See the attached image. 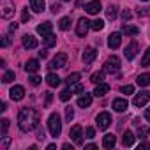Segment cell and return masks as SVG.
<instances>
[{"label": "cell", "mask_w": 150, "mask_h": 150, "mask_svg": "<svg viewBox=\"0 0 150 150\" xmlns=\"http://www.w3.org/2000/svg\"><path fill=\"white\" fill-rule=\"evenodd\" d=\"M18 125L23 132H30L39 127V113L34 108H23L18 115Z\"/></svg>", "instance_id": "1"}, {"label": "cell", "mask_w": 150, "mask_h": 150, "mask_svg": "<svg viewBox=\"0 0 150 150\" xmlns=\"http://www.w3.org/2000/svg\"><path fill=\"white\" fill-rule=\"evenodd\" d=\"M48 129H50V134L53 138L60 136L62 132V122H60V115L58 113H51L50 118H48Z\"/></svg>", "instance_id": "2"}, {"label": "cell", "mask_w": 150, "mask_h": 150, "mask_svg": "<svg viewBox=\"0 0 150 150\" xmlns=\"http://www.w3.org/2000/svg\"><path fill=\"white\" fill-rule=\"evenodd\" d=\"M118 69H120V58H118L117 55L110 57V58L106 60V64H104V72L117 74V72H118Z\"/></svg>", "instance_id": "3"}, {"label": "cell", "mask_w": 150, "mask_h": 150, "mask_svg": "<svg viewBox=\"0 0 150 150\" xmlns=\"http://www.w3.org/2000/svg\"><path fill=\"white\" fill-rule=\"evenodd\" d=\"M65 64H67V55L65 53H57V57L50 62V69L51 71H55V69H62V67H65Z\"/></svg>", "instance_id": "4"}, {"label": "cell", "mask_w": 150, "mask_h": 150, "mask_svg": "<svg viewBox=\"0 0 150 150\" xmlns=\"http://www.w3.org/2000/svg\"><path fill=\"white\" fill-rule=\"evenodd\" d=\"M96 124H97V127L101 129V131H104V129H108L110 127V124H111V115L110 113H99L97 117H96Z\"/></svg>", "instance_id": "5"}, {"label": "cell", "mask_w": 150, "mask_h": 150, "mask_svg": "<svg viewBox=\"0 0 150 150\" xmlns=\"http://www.w3.org/2000/svg\"><path fill=\"white\" fill-rule=\"evenodd\" d=\"M69 136H71V139L76 143V145H83V139H81V136H83V127H81V125H72L71 131H69Z\"/></svg>", "instance_id": "6"}, {"label": "cell", "mask_w": 150, "mask_h": 150, "mask_svg": "<svg viewBox=\"0 0 150 150\" xmlns=\"http://www.w3.org/2000/svg\"><path fill=\"white\" fill-rule=\"evenodd\" d=\"M90 23H92V21H88L87 18H80L78 23H76V34H78L80 37H85L87 32H88V28H92Z\"/></svg>", "instance_id": "7"}, {"label": "cell", "mask_w": 150, "mask_h": 150, "mask_svg": "<svg viewBox=\"0 0 150 150\" xmlns=\"http://www.w3.org/2000/svg\"><path fill=\"white\" fill-rule=\"evenodd\" d=\"M2 11V16L4 18H11L13 14H14V2L13 0H2V7H0Z\"/></svg>", "instance_id": "8"}, {"label": "cell", "mask_w": 150, "mask_h": 150, "mask_svg": "<svg viewBox=\"0 0 150 150\" xmlns=\"http://www.w3.org/2000/svg\"><path fill=\"white\" fill-rule=\"evenodd\" d=\"M150 101V92L148 90H143V92H139V94H136L134 96V106H138V108H141V106H145L146 103Z\"/></svg>", "instance_id": "9"}, {"label": "cell", "mask_w": 150, "mask_h": 150, "mask_svg": "<svg viewBox=\"0 0 150 150\" xmlns=\"http://www.w3.org/2000/svg\"><path fill=\"white\" fill-rule=\"evenodd\" d=\"M96 57H97V50L96 48H87L83 51V55H81V60H83L85 65H88V64H92L96 60Z\"/></svg>", "instance_id": "10"}, {"label": "cell", "mask_w": 150, "mask_h": 150, "mask_svg": "<svg viewBox=\"0 0 150 150\" xmlns=\"http://www.w3.org/2000/svg\"><path fill=\"white\" fill-rule=\"evenodd\" d=\"M136 53H138V42H136V41H131V42L125 46L124 55H125V58H127V60H132V58L136 57Z\"/></svg>", "instance_id": "11"}, {"label": "cell", "mask_w": 150, "mask_h": 150, "mask_svg": "<svg viewBox=\"0 0 150 150\" xmlns=\"http://www.w3.org/2000/svg\"><path fill=\"white\" fill-rule=\"evenodd\" d=\"M9 96H11L13 101H21V99L25 97V88H23L21 85H14V87L9 90Z\"/></svg>", "instance_id": "12"}, {"label": "cell", "mask_w": 150, "mask_h": 150, "mask_svg": "<svg viewBox=\"0 0 150 150\" xmlns=\"http://www.w3.org/2000/svg\"><path fill=\"white\" fill-rule=\"evenodd\" d=\"M120 42H122V34H120V32L110 34V37H108V46H110L111 50H117V48L120 46Z\"/></svg>", "instance_id": "13"}, {"label": "cell", "mask_w": 150, "mask_h": 150, "mask_svg": "<svg viewBox=\"0 0 150 150\" xmlns=\"http://www.w3.org/2000/svg\"><path fill=\"white\" fill-rule=\"evenodd\" d=\"M101 9H103V6H101L99 0H92V2H88V4L85 6V11H87L88 14H99Z\"/></svg>", "instance_id": "14"}, {"label": "cell", "mask_w": 150, "mask_h": 150, "mask_svg": "<svg viewBox=\"0 0 150 150\" xmlns=\"http://www.w3.org/2000/svg\"><path fill=\"white\" fill-rule=\"evenodd\" d=\"M23 46H25L27 50H34V48H37V46H39V42H37V39H35L34 35L25 34V35H23Z\"/></svg>", "instance_id": "15"}, {"label": "cell", "mask_w": 150, "mask_h": 150, "mask_svg": "<svg viewBox=\"0 0 150 150\" xmlns=\"http://www.w3.org/2000/svg\"><path fill=\"white\" fill-rule=\"evenodd\" d=\"M51 28H53V25H51L50 21H44V23L37 25V34L42 35V37H46L48 34H51Z\"/></svg>", "instance_id": "16"}, {"label": "cell", "mask_w": 150, "mask_h": 150, "mask_svg": "<svg viewBox=\"0 0 150 150\" xmlns=\"http://www.w3.org/2000/svg\"><path fill=\"white\" fill-rule=\"evenodd\" d=\"M127 108H129V103H127L125 99H115V101H113V110H115V111L124 113Z\"/></svg>", "instance_id": "17"}, {"label": "cell", "mask_w": 150, "mask_h": 150, "mask_svg": "<svg viewBox=\"0 0 150 150\" xmlns=\"http://www.w3.org/2000/svg\"><path fill=\"white\" fill-rule=\"evenodd\" d=\"M46 83H48L51 88H55V87H58V85L62 83V80L58 78V74H55V72H50L48 76H46Z\"/></svg>", "instance_id": "18"}, {"label": "cell", "mask_w": 150, "mask_h": 150, "mask_svg": "<svg viewBox=\"0 0 150 150\" xmlns=\"http://www.w3.org/2000/svg\"><path fill=\"white\" fill-rule=\"evenodd\" d=\"M39 69H41V65H39V60H35V58H32V60H28V62L25 64V71L30 72V74L37 72Z\"/></svg>", "instance_id": "19"}, {"label": "cell", "mask_w": 150, "mask_h": 150, "mask_svg": "<svg viewBox=\"0 0 150 150\" xmlns=\"http://www.w3.org/2000/svg\"><path fill=\"white\" fill-rule=\"evenodd\" d=\"M108 92H110V85H106V83H99V85L96 87V90H94V96H96V97H104Z\"/></svg>", "instance_id": "20"}, {"label": "cell", "mask_w": 150, "mask_h": 150, "mask_svg": "<svg viewBox=\"0 0 150 150\" xmlns=\"http://www.w3.org/2000/svg\"><path fill=\"white\" fill-rule=\"evenodd\" d=\"M90 104H92V96L90 94H83V96L78 97V106L80 108H88Z\"/></svg>", "instance_id": "21"}, {"label": "cell", "mask_w": 150, "mask_h": 150, "mask_svg": "<svg viewBox=\"0 0 150 150\" xmlns=\"http://www.w3.org/2000/svg\"><path fill=\"white\" fill-rule=\"evenodd\" d=\"M117 145V138L113 136V134H106L104 138H103V146L104 148H113Z\"/></svg>", "instance_id": "22"}, {"label": "cell", "mask_w": 150, "mask_h": 150, "mask_svg": "<svg viewBox=\"0 0 150 150\" xmlns=\"http://www.w3.org/2000/svg\"><path fill=\"white\" fill-rule=\"evenodd\" d=\"M30 7L35 13H42L44 7H46V2H44V0H30Z\"/></svg>", "instance_id": "23"}, {"label": "cell", "mask_w": 150, "mask_h": 150, "mask_svg": "<svg viewBox=\"0 0 150 150\" xmlns=\"http://www.w3.org/2000/svg\"><path fill=\"white\" fill-rule=\"evenodd\" d=\"M132 143H134V134H132L131 131H125L124 136H122V145H124V146H131Z\"/></svg>", "instance_id": "24"}, {"label": "cell", "mask_w": 150, "mask_h": 150, "mask_svg": "<svg viewBox=\"0 0 150 150\" xmlns=\"http://www.w3.org/2000/svg\"><path fill=\"white\" fill-rule=\"evenodd\" d=\"M122 32L125 35H138L139 34V28L138 27H132V25H124L122 27Z\"/></svg>", "instance_id": "25"}, {"label": "cell", "mask_w": 150, "mask_h": 150, "mask_svg": "<svg viewBox=\"0 0 150 150\" xmlns=\"http://www.w3.org/2000/svg\"><path fill=\"white\" fill-rule=\"evenodd\" d=\"M44 41H42V44H44V48H51V46H55L57 44V35H53V34H48L46 37H42Z\"/></svg>", "instance_id": "26"}, {"label": "cell", "mask_w": 150, "mask_h": 150, "mask_svg": "<svg viewBox=\"0 0 150 150\" xmlns=\"http://www.w3.org/2000/svg\"><path fill=\"white\" fill-rule=\"evenodd\" d=\"M80 78H81V74H80V72H72V74H69V76L65 78V83L71 87V85H74V83H78Z\"/></svg>", "instance_id": "27"}, {"label": "cell", "mask_w": 150, "mask_h": 150, "mask_svg": "<svg viewBox=\"0 0 150 150\" xmlns=\"http://www.w3.org/2000/svg\"><path fill=\"white\" fill-rule=\"evenodd\" d=\"M90 81L96 83V85L103 83V81H104V71H97V72H94V74H92V78H90Z\"/></svg>", "instance_id": "28"}, {"label": "cell", "mask_w": 150, "mask_h": 150, "mask_svg": "<svg viewBox=\"0 0 150 150\" xmlns=\"http://www.w3.org/2000/svg\"><path fill=\"white\" fill-rule=\"evenodd\" d=\"M136 81H138L139 87H148V85H150V74H146V72H145V74H139Z\"/></svg>", "instance_id": "29"}, {"label": "cell", "mask_w": 150, "mask_h": 150, "mask_svg": "<svg viewBox=\"0 0 150 150\" xmlns=\"http://www.w3.org/2000/svg\"><path fill=\"white\" fill-rule=\"evenodd\" d=\"M117 14H118V7L117 6H108V9H106V16H108V20H115L117 18Z\"/></svg>", "instance_id": "30"}, {"label": "cell", "mask_w": 150, "mask_h": 150, "mask_svg": "<svg viewBox=\"0 0 150 150\" xmlns=\"http://www.w3.org/2000/svg\"><path fill=\"white\" fill-rule=\"evenodd\" d=\"M58 27H60V30H69V28H71V18L64 16V18L58 21Z\"/></svg>", "instance_id": "31"}, {"label": "cell", "mask_w": 150, "mask_h": 150, "mask_svg": "<svg viewBox=\"0 0 150 150\" xmlns=\"http://www.w3.org/2000/svg\"><path fill=\"white\" fill-rule=\"evenodd\" d=\"M90 27H92V30H96V32H99V30H103V28H104V21L97 18V20H94V21L90 23Z\"/></svg>", "instance_id": "32"}, {"label": "cell", "mask_w": 150, "mask_h": 150, "mask_svg": "<svg viewBox=\"0 0 150 150\" xmlns=\"http://www.w3.org/2000/svg\"><path fill=\"white\" fill-rule=\"evenodd\" d=\"M148 134H150V127H148V125H143V127L138 129V138H139V139H145Z\"/></svg>", "instance_id": "33"}, {"label": "cell", "mask_w": 150, "mask_h": 150, "mask_svg": "<svg viewBox=\"0 0 150 150\" xmlns=\"http://www.w3.org/2000/svg\"><path fill=\"white\" fill-rule=\"evenodd\" d=\"M141 65L143 67H148L150 65V48H146V51H145V55L141 58Z\"/></svg>", "instance_id": "34"}, {"label": "cell", "mask_w": 150, "mask_h": 150, "mask_svg": "<svg viewBox=\"0 0 150 150\" xmlns=\"http://www.w3.org/2000/svg\"><path fill=\"white\" fill-rule=\"evenodd\" d=\"M13 80H14V71H7L4 76H2V81L4 83H11Z\"/></svg>", "instance_id": "35"}, {"label": "cell", "mask_w": 150, "mask_h": 150, "mask_svg": "<svg viewBox=\"0 0 150 150\" xmlns=\"http://www.w3.org/2000/svg\"><path fill=\"white\" fill-rule=\"evenodd\" d=\"M71 90H72V94H81V92H85V87L81 83H74V85H71Z\"/></svg>", "instance_id": "36"}, {"label": "cell", "mask_w": 150, "mask_h": 150, "mask_svg": "<svg viewBox=\"0 0 150 150\" xmlns=\"http://www.w3.org/2000/svg\"><path fill=\"white\" fill-rule=\"evenodd\" d=\"M71 96H72V90H71V88H65V90H62V92H60V99H62L64 103H65V101H69V99H71Z\"/></svg>", "instance_id": "37"}, {"label": "cell", "mask_w": 150, "mask_h": 150, "mask_svg": "<svg viewBox=\"0 0 150 150\" xmlns=\"http://www.w3.org/2000/svg\"><path fill=\"white\" fill-rule=\"evenodd\" d=\"M11 145V138L9 136H2V143H0V148H2V150H7V146Z\"/></svg>", "instance_id": "38"}, {"label": "cell", "mask_w": 150, "mask_h": 150, "mask_svg": "<svg viewBox=\"0 0 150 150\" xmlns=\"http://www.w3.org/2000/svg\"><path fill=\"white\" fill-rule=\"evenodd\" d=\"M120 92L122 94H127V96L129 94H134V87L132 85H124V87H120Z\"/></svg>", "instance_id": "39"}, {"label": "cell", "mask_w": 150, "mask_h": 150, "mask_svg": "<svg viewBox=\"0 0 150 150\" xmlns=\"http://www.w3.org/2000/svg\"><path fill=\"white\" fill-rule=\"evenodd\" d=\"M72 118H74V110L69 106V108H65V120H67V122H71Z\"/></svg>", "instance_id": "40"}, {"label": "cell", "mask_w": 150, "mask_h": 150, "mask_svg": "<svg viewBox=\"0 0 150 150\" xmlns=\"http://www.w3.org/2000/svg\"><path fill=\"white\" fill-rule=\"evenodd\" d=\"M28 80H30V83H32L34 87H37V85L41 83V80H42V78H39V76H37V74H32V76H30Z\"/></svg>", "instance_id": "41"}, {"label": "cell", "mask_w": 150, "mask_h": 150, "mask_svg": "<svg viewBox=\"0 0 150 150\" xmlns=\"http://www.w3.org/2000/svg\"><path fill=\"white\" fill-rule=\"evenodd\" d=\"M0 122H2V136H4V134L7 132V129H9V120H7V118H2Z\"/></svg>", "instance_id": "42"}, {"label": "cell", "mask_w": 150, "mask_h": 150, "mask_svg": "<svg viewBox=\"0 0 150 150\" xmlns=\"http://www.w3.org/2000/svg\"><path fill=\"white\" fill-rule=\"evenodd\" d=\"M21 21H23V23L30 21V13H28V9H23V13H21Z\"/></svg>", "instance_id": "43"}, {"label": "cell", "mask_w": 150, "mask_h": 150, "mask_svg": "<svg viewBox=\"0 0 150 150\" xmlns=\"http://www.w3.org/2000/svg\"><path fill=\"white\" fill-rule=\"evenodd\" d=\"M131 18H132V13H131L129 9H125V11L122 13V20H124V21H129Z\"/></svg>", "instance_id": "44"}, {"label": "cell", "mask_w": 150, "mask_h": 150, "mask_svg": "<svg viewBox=\"0 0 150 150\" xmlns=\"http://www.w3.org/2000/svg\"><path fill=\"white\" fill-rule=\"evenodd\" d=\"M85 132H87V138H88V139L96 138V129H94V127H87V131H85Z\"/></svg>", "instance_id": "45"}, {"label": "cell", "mask_w": 150, "mask_h": 150, "mask_svg": "<svg viewBox=\"0 0 150 150\" xmlns=\"http://www.w3.org/2000/svg\"><path fill=\"white\" fill-rule=\"evenodd\" d=\"M138 14H139V16H150V7H141V9H138Z\"/></svg>", "instance_id": "46"}, {"label": "cell", "mask_w": 150, "mask_h": 150, "mask_svg": "<svg viewBox=\"0 0 150 150\" xmlns=\"http://www.w3.org/2000/svg\"><path fill=\"white\" fill-rule=\"evenodd\" d=\"M60 11H62V6H60V4H53V6H51V13L57 14V13H60Z\"/></svg>", "instance_id": "47"}, {"label": "cell", "mask_w": 150, "mask_h": 150, "mask_svg": "<svg viewBox=\"0 0 150 150\" xmlns=\"http://www.w3.org/2000/svg\"><path fill=\"white\" fill-rule=\"evenodd\" d=\"M44 138H46L44 129H41V127H39V129H37V139H44Z\"/></svg>", "instance_id": "48"}, {"label": "cell", "mask_w": 150, "mask_h": 150, "mask_svg": "<svg viewBox=\"0 0 150 150\" xmlns=\"http://www.w3.org/2000/svg\"><path fill=\"white\" fill-rule=\"evenodd\" d=\"M14 30H18V23H11L9 25V32H14Z\"/></svg>", "instance_id": "49"}, {"label": "cell", "mask_w": 150, "mask_h": 150, "mask_svg": "<svg viewBox=\"0 0 150 150\" xmlns=\"http://www.w3.org/2000/svg\"><path fill=\"white\" fill-rule=\"evenodd\" d=\"M39 57H41V58H46V57H48V51H46V50H41V51H39Z\"/></svg>", "instance_id": "50"}, {"label": "cell", "mask_w": 150, "mask_h": 150, "mask_svg": "<svg viewBox=\"0 0 150 150\" xmlns=\"http://www.w3.org/2000/svg\"><path fill=\"white\" fill-rule=\"evenodd\" d=\"M62 148H64V150H72V145H69V143H64V145H62Z\"/></svg>", "instance_id": "51"}, {"label": "cell", "mask_w": 150, "mask_h": 150, "mask_svg": "<svg viewBox=\"0 0 150 150\" xmlns=\"http://www.w3.org/2000/svg\"><path fill=\"white\" fill-rule=\"evenodd\" d=\"M138 148H139V150H141V148H150V143H146V141H145V143H141Z\"/></svg>", "instance_id": "52"}, {"label": "cell", "mask_w": 150, "mask_h": 150, "mask_svg": "<svg viewBox=\"0 0 150 150\" xmlns=\"http://www.w3.org/2000/svg\"><path fill=\"white\" fill-rule=\"evenodd\" d=\"M7 44H9V35H6V37H4V42H2V46H4V48H6V46H7Z\"/></svg>", "instance_id": "53"}, {"label": "cell", "mask_w": 150, "mask_h": 150, "mask_svg": "<svg viewBox=\"0 0 150 150\" xmlns=\"http://www.w3.org/2000/svg\"><path fill=\"white\" fill-rule=\"evenodd\" d=\"M50 103H51V94H50V92H48V94H46V106H48V104H50Z\"/></svg>", "instance_id": "54"}, {"label": "cell", "mask_w": 150, "mask_h": 150, "mask_svg": "<svg viewBox=\"0 0 150 150\" xmlns=\"http://www.w3.org/2000/svg\"><path fill=\"white\" fill-rule=\"evenodd\" d=\"M145 118L150 122V108H146V111H145Z\"/></svg>", "instance_id": "55"}, {"label": "cell", "mask_w": 150, "mask_h": 150, "mask_svg": "<svg viewBox=\"0 0 150 150\" xmlns=\"http://www.w3.org/2000/svg\"><path fill=\"white\" fill-rule=\"evenodd\" d=\"M7 110V104L6 103H2V106H0V111H6Z\"/></svg>", "instance_id": "56"}, {"label": "cell", "mask_w": 150, "mask_h": 150, "mask_svg": "<svg viewBox=\"0 0 150 150\" xmlns=\"http://www.w3.org/2000/svg\"><path fill=\"white\" fill-rule=\"evenodd\" d=\"M62 2H71V0H62Z\"/></svg>", "instance_id": "57"}, {"label": "cell", "mask_w": 150, "mask_h": 150, "mask_svg": "<svg viewBox=\"0 0 150 150\" xmlns=\"http://www.w3.org/2000/svg\"><path fill=\"white\" fill-rule=\"evenodd\" d=\"M143 2H146V0H143Z\"/></svg>", "instance_id": "58"}]
</instances>
